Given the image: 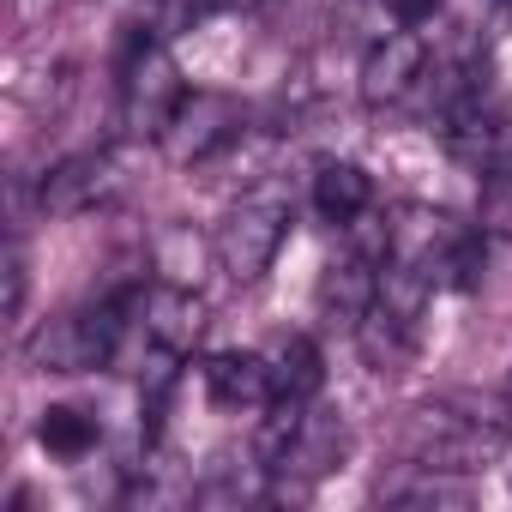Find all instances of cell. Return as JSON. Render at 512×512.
I'll return each mask as SVG.
<instances>
[{
	"label": "cell",
	"mask_w": 512,
	"mask_h": 512,
	"mask_svg": "<svg viewBox=\"0 0 512 512\" xmlns=\"http://www.w3.org/2000/svg\"><path fill=\"white\" fill-rule=\"evenodd\" d=\"M506 440H512V422H506V404L500 398H482V392H446V398H428L404 416V464H422V470H440V476H476V470H494L506 458Z\"/></svg>",
	"instance_id": "1"
},
{
	"label": "cell",
	"mask_w": 512,
	"mask_h": 512,
	"mask_svg": "<svg viewBox=\"0 0 512 512\" xmlns=\"http://www.w3.org/2000/svg\"><path fill=\"white\" fill-rule=\"evenodd\" d=\"M139 290L145 284H127V290H109L85 308H67V314L43 320L37 338H31V362L43 374H91V368L121 362L127 338H133V314H139Z\"/></svg>",
	"instance_id": "2"
},
{
	"label": "cell",
	"mask_w": 512,
	"mask_h": 512,
	"mask_svg": "<svg viewBox=\"0 0 512 512\" xmlns=\"http://www.w3.org/2000/svg\"><path fill=\"white\" fill-rule=\"evenodd\" d=\"M290 229H296V193L278 175H266V181L241 187V199L223 211V223L211 235V253L235 284H260L278 260V247L290 241Z\"/></svg>",
	"instance_id": "3"
},
{
	"label": "cell",
	"mask_w": 512,
	"mask_h": 512,
	"mask_svg": "<svg viewBox=\"0 0 512 512\" xmlns=\"http://www.w3.org/2000/svg\"><path fill=\"white\" fill-rule=\"evenodd\" d=\"M181 103H187V85H181L175 55L163 49V37L133 31L127 55H121V103H115L121 133L127 139H163Z\"/></svg>",
	"instance_id": "4"
},
{
	"label": "cell",
	"mask_w": 512,
	"mask_h": 512,
	"mask_svg": "<svg viewBox=\"0 0 512 512\" xmlns=\"http://www.w3.org/2000/svg\"><path fill=\"white\" fill-rule=\"evenodd\" d=\"M199 338H205V302H199L193 284H163L157 278L151 290H139V314H133V338H127V344H139V356L187 362L199 350Z\"/></svg>",
	"instance_id": "5"
},
{
	"label": "cell",
	"mask_w": 512,
	"mask_h": 512,
	"mask_svg": "<svg viewBox=\"0 0 512 512\" xmlns=\"http://www.w3.org/2000/svg\"><path fill=\"white\" fill-rule=\"evenodd\" d=\"M428 37H416V25H398L386 31L368 55H362V73H356V91L368 109H398L410 103L422 85H428Z\"/></svg>",
	"instance_id": "6"
},
{
	"label": "cell",
	"mask_w": 512,
	"mask_h": 512,
	"mask_svg": "<svg viewBox=\"0 0 512 512\" xmlns=\"http://www.w3.org/2000/svg\"><path fill=\"white\" fill-rule=\"evenodd\" d=\"M241 133H247V127H241V109H235L229 97H217V91H187V103L175 109L163 145H169L175 163H211V157L235 151Z\"/></svg>",
	"instance_id": "7"
},
{
	"label": "cell",
	"mask_w": 512,
	"mask_h": 512,
	"mask_svg": "<svg viewBox=\"0 0 512 512\" xmlns=\"http://www.w3.org/2000/svg\"><path fill=\"white\" fill-rule=\"evenodd\" d=\"M374 296H380V253L350 247L344 260H332L326 278H320V320L338 326V332H356L362 314L374 308Z\"/></svg>",
	"instance_id": "8"
},
{
	"label": "cell",
	"mask_w": 512,
	"mask_h": 512,
	"mask_svg": "<svg viewBox=\"0 0 512 512\" xmlns=\"http://www.w3.org/2000/svg\"><path fill=\"white\" fill-rule=\"evenodd\" d=\"M350 338H356V350H362V362H368L374 374L398 380V374L416 362V350H422V314H404V308H392V302L374 296V308L362 314V326H356Z\"/></svg>",
	"instance_id": "9"
},
{
	"label": "cell",
	"mask_w": 512,
	"mask_h": 512,
	"mask_svg": "<svg viewBox=\"0 0 512 512\" xmlns=\"http://www.w3.org/2000/svg\"><path fill=\"white\" fill-rule=\"evenodd\" d=\"M205 398L217 410H266L272 404V362L253 356V350H217L199 362Z\"/></svg>",
	"instance_id": "10"
},
{
	"label": "cell",
	"mask_w": 512,
	"mask_h": 512,
	"mask_svg": "<svg viewBox=\"0 0 512 512\" xmlns=\"http://www.w3.org/2000/svg\"><path fill=\"white\" fill-rule=\"evenodd\" d=\"M115 187H121L115 157H109V151H85V157H67V163H55V169L43 175V211L79 217V211L103 205Z\"/></svg>",
	"instance_id": "11"
},
{
	"label": "cell",
	"mask_w": 512,
	"mask_h": 512,
	"mask_svg": "<svg viewBox=\"0 0 512 512\" xmlns=\"http://www.w3.org/2000/svg\"><path fill=\"white\" fill-rule=\"evenodd\" d=\"M368 211H374V175L362 163H350V157L320 163V175H314V217L332 223V229H356Z\"/></svg>",
	"instance_id": "12"
},
{
	"label": "cell",
	"mask_w": 512,
	"mask_h": 512,
	"mask_svg": "<svg viewBox=\"0 0 512 512\" xmlns=\"http://www.w3.org/2000/svg\"><path fill=\"white\" fill-rule=\"evenodd\" d=\"M344 452H350V434H344V422L332 416V410H308V422H302V434H296V446L284 452V464H278V476H302V482H320L326 470H338L344 464Z\"/></svg>",
	"instance_id": "13"
},
{
	"label": "cell",
	"mask_w": 512,
	"mask_h": 512,
	"mask_svg": "<svg viewBox=\"0 0 512 512\" xmlns=\"http://www.w3.org/2000/svg\"><path fill=\"white\" fill-rule=\"evenodd\" d=\"M266 362H272V398H296V404H314V398H320L326 362H320V344H314L308 332L278 338V350H272Z\"/></svg>",
	"instance_id": "14"
},
{
	"label": "cell",
	"mask_w": 512,
	"mask_h": 512,
	"mask_svg": "<svg viewBox=\"0 0 512 512\" xmlns=\"http://www.w3.org/2000/svg\"><path fill=\"white\" fill-rule=\"evenodd\" d=\"M380 500L392 506H464V482L458 476H440V470H422V464H404L398 482H380Z\"/></svg>",
	"instance_id": "15"
},
{
	"label": "cell",
	"mask_w": 512,
	"mask_h": 512,
	"mask_svg": "<svg viewBox=\"0 0 512 512\" xmlns=\"http://www.w3.org/2000/svg\"><path fill=\"white\" fill-rule=\"evenodd\" d=\"M97 422L85 416V410H73V404H49L43 410V422H37V440L55 452V458H85L91 446H97Z\"/></svg>",
	"instance_id": "16"
},
{
	"label": "cell",
	"mask_w": 512,
	"mask_h": 512,
	"mask_svg": "<svg viewBox=\"0 0 512 512\" xmlns=\"http://www.w3.org/2000/svg\"><path fill=\"white\" fill-rule=\"evenodd\" d=\"M199 266H205V241L193 229H169L157 241V272H163V284H193L199 290Z\"/></svg>",
	"instance_id": "17"
},
{
	"label": "cell",
	"mask_w": 512,
	"mask_h": 512,
	"mask_svg": "<svg viewBox=\"0 0 512 512\" xmlns=\"http://www.w3.org/2000/svg\"><path fill=\"white\" fill-rule=\"evenodd\" d=\"M374 7H380L392 25H428V19L446 7V0H374Z\"/></svg>",
	"instance_id": "18"
},
{
	"label": "cell",
	"mask_w": 512,
	"mask_h": 512,
	"mask_svg": "<svg viewBox=\"0 0 512 512\" xmlns=\"http://www.w3.org/2000/svg\"><path fill=\"white\" fill-rule=\"evenodd\" d=\"M223 7H241V0H175L181 19H211V13H223Z\"/></svg>",
	"instance_id": "19"
}]
</instances>
